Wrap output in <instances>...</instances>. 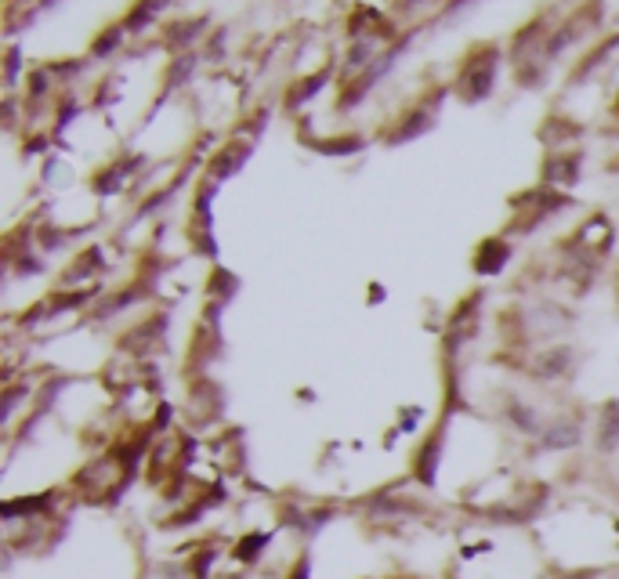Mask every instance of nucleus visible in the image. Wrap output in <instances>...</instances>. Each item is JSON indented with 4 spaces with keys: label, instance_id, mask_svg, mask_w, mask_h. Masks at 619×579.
I'll return each mask as SVG.
<instances>
[{
    "label": "nucleus",
    "instance_id": "obj_1",
    "mask_svg": "<svg viewBox=\"0 0 619 579\" xmlns=\"http://www.w3.org/2000/svg\"><path fill=\"white\" fill-rule=\"evenodd\" d=\"M583 442V420L580 413H551L540 431V449L547 453H569Z\"/></svg>",
    "mask_w": 619,
    "mask_h": 579
},
{
    "label": "nucleus",
    "instance_id": "obj_2",
    "mask_svg": "<svg viewBox=\"0 0 619 579\" xmlns=\"http://www.w3.org/2000/svg\"><path fill=\"white\" fill-rule=\"evenodd\" d=\"M595 449L601 457L619 453V402L601 405L598 424H595Z\"/></svg>",
    "mask_w": 619,
    "mask_h": 579
}]
</instances>
